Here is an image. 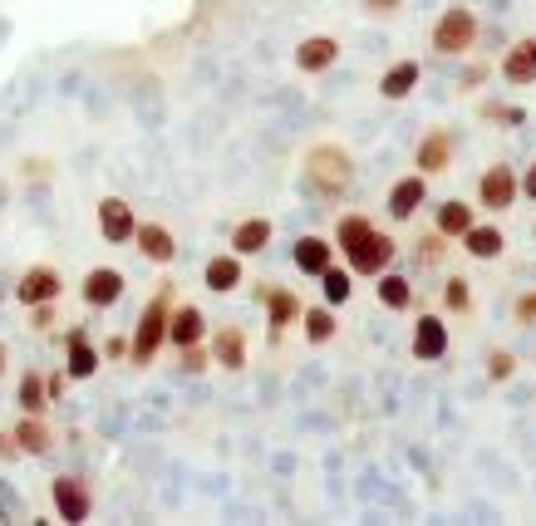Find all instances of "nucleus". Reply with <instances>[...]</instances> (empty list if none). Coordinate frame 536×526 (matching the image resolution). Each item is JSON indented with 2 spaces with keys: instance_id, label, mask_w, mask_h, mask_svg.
<instances>
[{
  "instance_id": "1",
  "label": "nucleus",
  "mask_w": 536,
  "mask_h": 526,
  "mask_svg": "<svg viewBox=\"0 0 536 526\" xmlns=\"http://www.w3.org/2000/svg\"><path fill=\"white\" fill-rule=\"evenodd\" d=\"M300 182H305V192H310L315 202H325V207L345 202L350 187H355V153H350L345 143H335V138L310 143V148L300 153Z\"/></svg>"
},
{
  "instance_id": "2",
  "label": "nucleus",
  "mask_w": 536,
  "mask_h": 526,
  "mask_svg": "<svg viewBox=\"0 0 536 526\" xmlns=\"http://www.w3.org/2000/svg\"><path fill=\"white\" fill-rule=\"evenodd\" d=\"M168 315H173V286H158L148 295L138 325H133V340H128V359L133 369H148L158 354L168 350Z\"/></svg>"
},
{
  "instance_id": "3",
  "label": "nucleus",
  "mask_w": 536,
  "mask_h": 526,
  "mask_svg": "<svg viewBox=\"0 0 536 526\" xmlns=\"http://www.w3.org/2000/svg\"><path fill=\"white\" fill-rule=\"evenodd\" d=\"M477 35H482V20H477L473 5H448L428 25V45H433V55H443V59H468Z\"/></svg>"
},
{
  "instance_id": "4",
  "label": "nucleus",
  "mask_w": 536,
  "mask_h": 526,
  "mask_svg": "<svg viewBox=\"0 0 536 526\" xmlns=\"http://www.w3.org/2000/svg\"><path fill=\"white\" fill-rule=\"evenodd\" d=\"M394 256H399V241L389 232H379V227H369V232L345 251V266H350L355 276H379V271L394 266Z\"/></svg>"
},
{
  "instance_id": "5",
  "label": "nucleus",
  "mask_w": 536,
  "mask_h": 526,
  "mask_svg": "<svg viewBox=\"0 0 536 526\" xmlns=\"http://www.w3.org/2000/svg\"><path fill=\"white\" fill-rule=\"evenodd\" d=\"M477 207L482 212H512L517 207V168L492 163L487 173L477 177Z\"/></svg>"
},
{
  "instance_id": "6",
  "label": "nucleus",
  "mask_w": 536,
  "mask_h": 526,
  "mask_svg": "<svg viewBox=\"0 0 536 526\" xmlns=\"http://www.w3.org/2000/svg\"><path fill=\"white\" fill-rule=\"evenodd\" d=\"M453 158H458V143H453L448 128H428V133L414 143V173H423V177L448 173Z\"/></svg>"
},
{
  "instance_id": "7",
  "label": "nucleus",
  "mask_w": 536,
  "mask_h": 526,
  "mask_svg": "<svg viewBox=\"0 0 536 526\" xmlns=\"http://www.w3.org/2000/svg\"><path fill=\"white\" fill-rule=\"evenodd\" d=\"M384 207H389V217H394V222H409V217H418V212L428 207V177H423V173L394 177V182H389Z\"/></svg>"
},
{
  "instance_id": "8",
  "label": "nucleus",
  "mask_w": 536,
  "mask_h": 526,
  "mask_svg": "<svg viewBox=\"0 0 536 526\" xmlns=\"http://www.w3.org/2000/svg\"><path fill=\"white\" fill-rule=\"evenodd\" d=\"M261 300H266V325H271V340H281L291 325H300V295L291 286H271V281H261Z\"/></svg>"
},
{
  "instance_id": "9",
  "label": "nucleus",
  "mask_w": 536,
  "mask_h": 526,
  "mask_svg": "<svg viewBox=\"0 0 536 526\" xmlns=\"http://www.w3.org/2000/svg\"><path fill=\"white\" fill-rule=\"evenodd\" d=\"M409 354H414L418 364L448 359V320H443V315H418L414 335H409Z\"/></svg>"
},
{
  "instance_id": "10",
  "label": "nucleus",
  "mask_w": 536,
  "mask_h": 526,
  "mask_svg": "<svg viewBox=\"0 0 536 526\" xmlns=\"http://www.w3.org/2000/svg\"><path fill=\"white\" fill-rule=\"evenodd\" d=\"M497 74H502L507 89H532L536 84V35L512 40L507 55H502V64H497Z\"/></svg>"
},
{
  "instance_id": "11",
  "label": "nucleus",
  "mask_w": 536,
  "mask_h": 526,
  "mask_svg": "<svg viewBox=\"0 0 536 526\" xmlns=\"http://www.w3.org/2000/svg\"><path fill=\"white\" fill-rule=\"evenodd\" d=\"M335 59H340V40L335 35H305L296 50H291V64H296V74H325V69H335Z\"/></svg>"
},
{
  "instance_id": "12",
  "label": "nucleus",
  "mask_w": 536,
  "mask_h": 526,
  "mask_svg": "<svg viewBox=\"0 0 536 526\" xmlns=\"http://www.w3.org/2000/svg\"><path fill=\"white\" fill-rule=\"evenodd\" d=\"M60 295H64V276L55 266H45V261L30 266V271L15 281V300H20L25 310H30V305H45V300H60Z\"/></svg>"
},
{
  "instance_id": "13",
  "label": "nucleus",
  "mask_w": 536,
  "mask_h": 526,
  "mask_svg": "<svg viewBox=\"0 0 536 526\" xmlns=\"http://www.w3.org/2000/svg\"><path fill=\"white\" fill-rule=\"evenodd\" d=\"M94 217H99V236H104L109 246L133 241V227H138V217H133V202H123V197H99Z\"/></svg>"
},
{
  "instance_id": "14",
  "label": "nucleus",
  "mask_w": 536,
  "mask_h": 526,
  "mask_svg": "<svg viewBox=\"0 0 536 526\" xmlns=\"http://www.w3.org/2000/svg\"><path fill=\"white\" fill-rule=\"evenodd\" d=\"M84 305L89 310H109V305H119L123 300V271H114V266H94V271H84Z\"/></svg>"
},
{
  "instance_id": "15",
  "label": "nucleus",
  "mask_w": 536,
  "mask_h": 526,
  "mask_svg": "<svg viewBox=\"0 0 536 526\" xmlns=\"http://www.w3.org/2000/svg\"><path fill=\"white\" fill-rule=\"evenodd\" d=\"M50 497H55L60 522H89V512H94V497H89V487H84L79 477H55V482H50Z\"/></svg>"
},
{
  "instance_id": "16",
  "label": "nucleus",
  "mask_w": 536,
  "mask_h": 526,
  "mask_svg": "<svg viewBox=\"0 0 536 526\" xmlns=\"http://www.w3.org/2000/svg\"><path fill=\"white\" fill-rule=\"evenodd\" d=\"M207 350H212V364H222L227 374H237V369H246V330L241 325L207 330Z\"/></svg>"
},
{
  "instance_id": "17",
  "label": "nucleus",
  "mask_w": 536,
  "mask_h": 526,
  "mask_svg": "<svg viewBox=\"0 0 536 526\" xmlns=\"http://www.w3.org/2000/svg\"><path fill=\"white\" fill-rule=\"evenodd\" d=\"M418 79H423V64H418V59H394V64L379 74L374 89H379L384 104H404V99L418 89Z\"/></svg>"
},
{
  "instance_id": "18",
  "label": "nucleus",
  "mask_w": 536,
  "mask_h": 526,
  "mask_svg": "<svg viewBox=\"0 0 536 526\" xmlns=\"http://www.w3.org/2000/svg\"><path fill=\"white\" fill-rule=\"evenodd\" d=\"M133 246H138L143 261H153V266H173V256H178V236L168 232L163 222H138V227H133Z\"/></svg>"
},
{
  "instance_id": "19",
  "label": "nucleus",
  "mask_w": 536,
  "mask_h": 526,
  "mask_svg": "<svg viewBox=\"0 0 536 526\" xmlns=\"http://www.w3.org/2000/svg\"><path fill=\"white\" fill-rule=\"evenodd\" d=\"M207 340V320H202V310L197 305H173V315H168V345L173 350H187V345H202Z\"/></svg>"
},
{
  "instance_id": "20",
  "label": "nucleus",
  "mask_w": 536,
  "mask_h": 526,
  "mask_svg": "<svg viewBox=\"0 0 536 526\" xmlns=\"http://www.w3.org/2000/svg\"><path fill=\"white\" fill-rule=\"evenodd\" d=\"M458 241H463V251H468L473 261H502V251H507V232H502L497 222H473Z\"/></svg>"
},
{
  "instance_id": "21",
  "label": "nucleus",
  "mask_w": 536,
  "mask_h": 526,
  "mask_svg": "<svg viewBox=\"0 0 536 526\" xmlns=\"http://www.w3.org/2000/svg\"><path fill=\"white\" fill-rule=\"evenodd\" d=\"M202 281H207L212 295H232L241 281H246V266H241L237 251H222V256H212V261L202 266Z\"/></svg>"
},
{
  "instance_id": "22",
  "label": "nucleus",
  "mask_w": 536,
  "mask_h": 526,
  "mask_svg": "<svg viewBox=\"0 0 536 526\" xmlns=\"http://www.w3.org/2000/svg\"><path fill=\"white\" fill-rule=\"evenodd\" d=\"M271 236H276V222H271V217H241L237 227H232V251H237L241 261H246V256H261V251L271 246Z\"/></svg>"
},
{
  "instance_id": "23",
  "label": "nucleus",
  "mask_w": 536,
  "mask_h": 526,
  "mask_svg": "<svg viewBox=\"0 0 536 526\" xmlns=\"http://www.w3.org/2000/svg\"><path fill=\"white\" fill-rule=\"evenodd\" d=\"M300 330H305V345H315V350L330 345V340L340 335V315H335V305H325V300H320V305H305V310H300Z\"/></svg>"
},
{
  "instance_id": "24",
  "label": "nucleus",
  "mask_w": 536,
  "mask_h": 526,
  "mask_svg": "<svg viewBox=\"0 0 536 526\" xmlns=\"http://www.w3.org/2000/svg\"><path fill=\"white\" fill-rule=\"evenodd\" d=\"M291 261H296L300 276H320L335 261V246H330V236H300L291 246Z\"/></svg>"
},
{
  "instance_id": "25",
  "label": "nucleus",
  "mask_w": 536,
  "mask_h": 526,
  "mask_svg": "<svg viewBox=\"0 0 536 526\" xmlns=\"http://www.w3.org/2000/svg\"><path fill=\"white\" fill-rule=\"evenodd\" d=\"M64 359H69V379H94V374H99V364H104V354L89 345V335H84V330H69V340H64Z\"/></svg>"
},
{
  "instance_id": "26",
  "label": "nucleus",
  "mask_w": 536,
  "mask_h": 526,
  "mask_svg": "<svg viewBox=\"0 0 536 526\" xmlns=\"http://www.w3.org/2000/svg\"><path fill=\"white\" fill-rule=\"evenodd\" d=\"M473 222H477V207H473V202H458V197L438 202V212H433V232H443L448 241H458V236L468 232Z\"/></svg>"
},
{
  "instance_id": "27",
  "label": "nucleus",
  "mask_w": 536,
  "mask_h": 526,
  "mask_svg": "<svg viewBox=\"0 0 536 526\" xmlns=\"http://www.w3.org/2000/svg\"><path fill=\"white\" fill-rule=\"evenodd\" d=\"M50 443H55V433H50L45 413H25V418L15 423V448H20V453L40 458V453H50Z\"/></svg>"
},
{
  "instance_id": "28",
  "label": "nucleus",
  "mask_w": 536,
  "mask_h": 526,
  "mask_svg": "<svg viewBox=\"0 0 536 526\" xmlns=\"http://www.w3.org/2000/svg\"><path fill=\"white\" fill-rule=\"evenodd\" d=\"M315 281H320V295H325V305H335V310H340V305H345V300L355 295V271H350V266H340V261H330V266H325V271H320Z\"/></svg>"
},
{
  "instance_id": "29",
  "label": "nucleus",
  "mask_w": 536,
  "mask_h": 526,
  "mask_svg": "<svg viewBox=\"0 0 536 526\" xmlns=\"http://www.w3.org/2000/svg\"><path fill=\"white\" fill-rule=\"evenodd\" d=\"M374 281H379L374 291H379V305H384V310H409V305H414L409 276H399V271H379Z\"/></svg>"
},
{
  "instance_id": "30",
  "label": "nucleus",
  "mask_w": 536,
  "mask_h": 526,
  "mask_svg": "<svg viewBox=\"0 0 536 526\" xmlns=\"http://www.w3.org/2000/svg\"><path fill=\"white\" fill-rule=\"evenodd\" d=\"M50 404H55V399H50V389H45V374H35V369H30V374H20V409L25 413H45Z\"/></svg>"
},
{
  "instance_id": "31",
  "label": "nucleus",
  "mask_w": 536,
  "mask_h": 526,
  "mask_svg": "<svg viewBox=\"0 0 536 526\" xmlns=\"http://www.w3.org/2000/svg\"><path fill=\"white\" fill-rule=\"evenodd\" d=\"M443 310L448 315H468L473 310V281L468 276H448L443 281Z\"/></svg>"
},
{
  "instance_id": "32",
  "label": "nucleus",
  "mask_w": 536,
  "mask_h": 526,
  "mask_svg": "<svg viewBox=\"0 0 536 526\" xmlns=\"http://www.w3.org/2000/svg\"><path fill=\"white\" fill-rule=\"evenodd\" d=\"M369 227H374V222H369V212H345V217L335 222V251L345 256V251H350V246H355Z\"/></svg>"
},
{
  "instance_id": "33",
  "label": "nucleus",
  "mask_w": 536,
  "mask_h": 526,
  "mask_svg": "<svg viewBox=\"0 0 536 526\" xmlns=\"http://www.w3.org/2000/svg\"><path fill=\"white\" fill-rule=\"evenodd\" d=\"M482 369H487V384H507V379L517 374V354L507 350V345H497V350L487 354V364H482Z\"/></svg>"
},
{
  "instance_id": "34",
  "label": "nucleus",
  "mask_w": 536,
  "mask_h": 526,
  "mask_svg": "<svg viewBox=\"0 0 536 526\" xmlns=\"http://www.w3.org/2000/svg\"><path fill=\"white\" fill-rule=\"evenodd\" d=\"M414 246H418V261H423V266H438V261L448 256V236H443V232H428V236H418Z\"/></svg>"
},
{
  "instance_id": "35",
  "label": "nucleus",
  "mask_w": 536,
  "mask_h": 526,
  "mask_svg": "<svg viewBox=\"0 0 536 526\" xmlns=\"http://www.w3.org/2000/svg\"><path fill=\"white\" fill-rule=\"evenodd\" d=\"M482 118H487V123H522V109H517V104H497V99H487V104H482Z\"/></svg>"
},
{
  "instance_id": "36",
  "label": "nucleus",
  "mask_w": 536,
  "mask_h": 526,
  "mask_svg": "<svg viewBox=\"0 0 536 526\" xmlns=\"http://www.w3.org/2000/svg\"><path fill=\"white\" fill-rule=\"evenodd\" d=\"M512 320L527 330V325H536V291H522L517 300H512Z\"/></svg>"
},
{
  "instance_id": "37",
  "label": "nucleus",
  "mask_w": 536,
  "mask_h": 526,
  "mask_svg": "<svg viewBox=\"0 0 536 526\" xmlns=\"http://www.w3.org/2000/svg\"><path fill=\"white\" fill-rule=\"evenodd\" d=\"M364 5V15H374V20H394L399 10H404V0H359Z\"/></svg>"
},
{
  "instance_id": "38",
  "label": "nucleus",
  "mask_w": 536,
  "mask_h": 526,
  "mask_svg": "<svg viewBox=\"0 0 536 526\" xmlns=\"http://www.w3.org/2000/svg\"><path fill=\"white\" fill-rule=\"evenodd\" d=\"M517 197H527V202H536V163L527 168V173L517 177Z\"/></svg>"
},
{
  "instance_id": "39",
  "label": "nucleus",
  "mask_w": 536,
  "mask_h": 526,
  "mask_svg": "<svg viewBox=\"0 0 536 526\" xmlns=\"http://www.w3.org/2000/svg\"><path fill=\"white\" fill-rule=\"evenodd\" d=\"M64 384H69V374H45V389H50V399H55V404H60Z\"/></svg>"
},
{
  "instance_id": "40",
  "label": "nucleus",
  "mask_w": 536,
  "mask_h": 526,
  "mask_svg": "<svg viewBox=\"0 0 536 526\" xmlns=\"http://www.w3.org/2000/svg\"><path fill=\"white\" fill-rule=\"evenodd\" d=\"M104 354H109V359H128V340H123V335H114V340L104 345Z\"/></svg>"
},
{
  "instance_id": "41",
  "label": "nucleus",
  "mask_w": 536,
  "mask_h": 526,
  "mask_svg": "<svg viewBox=\"0 0 536 526\" xmlns=\"http://www.w3.org/2000/svg\"><path fill=\"white\" fill-rule=\"evenodd\" d=\"M20 448H15V433H0V463H10Z\"/></svg>"
},
{
  "instance_id": "42",
  "label": "nucleus",
  "mask_w": 536,
  "mask_h": 526,
  "mask_svg": "<svg viewBox=\"0 0 536 526\" xmlns=\"http://www.w3.org/2000/svg\"><path fill=\"white\" fill-rule=\"evenodd\" d=\"M0 374H5V345H0Z\"/></svg>"
},
{
  "instance_id": "43",
  "label": "nucleus",
  "mask_w": 536,
  "mask_h": 526,
  "mask_svg": "<svg viewBox=\"0 0 536 526\" xmlns=\"http://www.w3.org/2000/svg\"><path fill=\"white\" fill-rule=\"evenodd\" d=\"M0 295H5V291H0Z\"/></svg>"
}]
</instances>
